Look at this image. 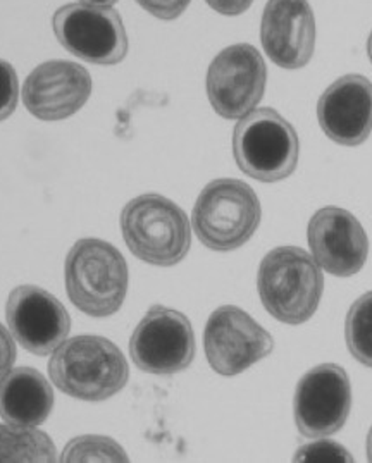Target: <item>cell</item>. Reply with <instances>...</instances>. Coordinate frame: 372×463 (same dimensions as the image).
I'll list each match as a JSON object with an SVG mask.
<instances>
[{
  "instance_id": "6da1fadb",
  "label": "cell",
  "mask_w": 372,
  "mask_h": 463,
  "mask_svg": "<svg viewBox=\"0 0 372 463\" xmlns=\"http://www.w3.org/2000/svg\"><path fill=\"white\" fill-rule=\"evenodd\" d=\"M53 384L83 402H104L123 390L129 377L123 352L102 336L66 339L49 362Z\"/></svg>"
},
{
  "instance_id": "7a4b0ae2",
  "label": "cell",
  "mask_w": 372,
  "mask_h": 463,
  "mask_svg": "<svg viewBox=\"0 0 372 463\" xmlns=\"http://www.w3.org/2000/svg\"><path fill=\"white\" fill-rule=\"evenodd\" d=\"M64 281L70 300L90 317H109L123 305L128 293V264L114 245L85 238L72 245Z\"/></svg>"
},
{
  "instance_id": "3957f363",
  "label": "cell",
  "mask_w": 372,
  "mask_h": 463,
  "mask_svg": "<svg viewBox=\"0 0 372 463\" xmlns=\"http://www.w3.org/2000/svg\"><path fill=\"white\" fill-rule=\"evenodd\" d=\"M257 288L262 305L274 319L299 326L316 314L324 278L314 257L305 250L278 247L262 259Z\"/></svg>"
},
{
  "instance_id": "277c9868",
  "label": "cell",
  "mask_w": 372,
  "mask_h": 463,
  "mask_svg": "<svg viewBox=\"0 0 372 463\" xmlns=\"http://www.w3.org/2000/svg\"><path fill=\"white\" fill-rule=\"evenodd\" d=\"M121 232L135 257L160 268L179 264L192 245L190 221L185 211L157 194H145L126 203Z\"/></svg>"
},
{
  "instance_id": "5b68a950",
  "label": "cell",
  "mask_w": 372,
  "mask_h": 463,
  "mask_svg": "<svg viewBox=\"0 0 372 463\" xmlns=\"http://www.w3.org/2000/svg\"><path fill=\"white\" fill-rule=\"evenodd\" d=\"M261 219L262 209L253 188L233 178L211 181L196 198L192 215L196 238L214 251L243 247Z\"/></svg>"
},
{
  "instance_id": "8992f818",
  "label": "cell",
  "mask_w": 372,
  "mask_h": 463,
  "mask_svg": "<svg viewBox=\"0 0 372 463\" xmlns=\"http://www.w3.org/2000/svg\"><path fill=\"white\" fill-rule=\"evenodd\" d=\"M299 152L295 128L274 109H253L234 126L233 156L250 178L283 181L295 173Z\"/></svg>"
},
{
  "instance_id": "52a82bcc",
  "label": "cell",
  "mask_w": 372,
  "mask_h": 463,
  "mask_svg": "<svg viewBox=\"0 0 372 463\" xmlns=\"http://www.w3.org/2000/svg\"><path fill=\"white\" fill-rule=\"evenodd\" d=\"M53 33L72 55L91 64L114 66L128 54V35L112 7L68 4L55 11Z\"/></svg>"
},
{
  "instance_id": "ba28073f",
  "label": "cell",
  "mask_w": 372,
  "mask_h": 463,
  "mask_svg": "<svg viewBox=\"0 0 372 463\" xmlns=\"http://www.w3.org/2000/svg\"><path fill=\"white\" fill-rule=\"evenodd\" d=\"M129 355L148 374L171 375L190 367L196 336L188 317L177 310L154 305L129 339Z\"/></svg>"
},
{
  "instance_id": "9c48e42d",
  "label": "cell",
  "mask_w": 372,
  "mask_h": 463,
  "mask_svg": "<svg viewBox=\"0 0 372 463\" xmlns=\"http://www.w3.org/2000/svg\"><path fill=\"white\" fill-rule=\"evenodd\" d=\"M266 81L261 52L250 43H236L214 57L207 71V97L221 118L242 119L262 100Z\"/></svg>"
},
{
  "instance_id": "30bf717a",
  "label": "cell",
  "mask_w": 372,
  "mask_h": 463,
  "mask_svg": "<svg viewBox=\"0 0 372 463\" xmlns=\"http://www.w3.org/2000/svg\"><path fill=\"white\" fill-rule=\"evenodd\" d=\"M207 362L217 374L238 375L274 350V339L234 305L215 308L204 333Z\"/></svg>"
},
{
  "instance_id": "8fae6325",
  "label": "cell",
  "mask_w": 372,
  "mask_h": 463,
  "mask_svg": "<svg viewBox=\"0 0 372 463\" xmlns=\"http://www.w3.org/2000/svg\"><path fill=\"white\" fill-rule=\"evenodd\" d=\"M352 386L348 374L337 364H320L305 373L293 400L295 424L310 439L337 434L348 420Z\"/></svg>"
},
{
  "instance_id": "7c38bea8",
  "label": "cell",
  "mask_w": 372,
  "mask_h": 463,
  "mask_svg": "<svg viewBox=\"0 0 372 463\" xmlns=\"http://www.w3.org/2000/svg\"><path fill=\"white\" fill-rule=\"evenodd\" d=\"M11 335L33 355L45 356L64 343L72 319L64 305L38 286H18L5 303Z\"/></svg>"
},
{
  "instance_id": "4fadbf2b",
  "label": "cell",
  "mask_w": 372,
  "mask_h": 463,
  "mask_svg": "<svg viewBox=\"0 0 372 463\" xmlns=\"http://www.w3.org/2000/svg\"><path fill=\"white\" fill-rule=\"evenodd\" d=\"M309 245L320 268L350 278L366 266L369 240L360 221L341 207H324L309 221Z\"/></svg>"
},
{
  "instance_id": "5bb4252c",
  "label": "cell",
  "mask_w": 372,
  "mask_h": 463,
  "mask_svg": "<svg viewBox=\"0 0 372 463\" xmlns=\"http://www.w3.org/2000/svg\"><path fill=\"white\" fill-rule=\"evenodd\" d=\"M90 72L72 61H49L36 66L24 81L23 102L42 121L68 119L91 95Z\"/></svg>"
},
{
  "instance_id": "9a60e30c",
  "label": "cell",
  "mask_w": 372,
  "mask_h": 463,
  "mask_svg": "<svg viewBox=\"0 0 372 463\" xmlns=\"http://www.w3.org/2000/svg\"><path fill=\"white\" fill-rule=\"evenodd\" d=\"M261 42L280 68L295 71L307 66L316 49V18L309 0H267Z\"/></svg>"
},
{
  "instance_id": "2e32d148",
  "label": "cell",
  "mask_w": 372,
  "mask_h": 463,
  "mask_svg": "<svg viewBox=\"0 0 372 463\" xmlns=\"http://www.w3.org/2000/svg\"><path fill=\"white\" fill-rule=\"evenodd\" d=\"M320 129L331 142L357 146L372 131V83L360 74L338 78L318 102Z\"/></svg>"
},
{
  "instance_id": "e0dca14e",
  "label": "cell",
  "mask_w": 372,
  "mask_h": 463,
  "mask_svg": "<svg viewBox=\"0 0 372 463\" xmlns=\"http://www.w3.org/2000/svg\"><path fill=\"white\" fill-rule=\"evenodd\" d=\"M53 409L52 386L32 367H18L0 383V417L19 428H38Z\"/></svg>"
},
{
  "instance_id": "ac0fdd59",
  "label": "cell",
  "mask_w": 372,
  "mask_h": 463,
  "mask_svg": "<svg viewBox=\"0 0 372 463\" xmlns=\"http://www.w3.org/2000/svg\"><path fill=\"white\" fill-rule=\"evenodd\" d=\"M52 439L35 428L0 424V462H55Z\"/></svg>"
},
{
  "instance_id": "d6986e66",
  "label": "cell",
  "mask_w": 372,
  "mask_h": 463,
  "mask_svg": "<svg viewBox=\"0 0 372 463\" xmlns=\"http://www.w3.org/2000/svg\"><path fill=\"white\" fill-rule=\"evenodd\" d=\"M345 339L357 362L372 369V291L355 300L345 321Z\"/></svg>"
},
{
  "instance_id": "ffe728a7",
  "label": "cell",
  "mask_w": 372,
  "mask_h": 463,
  "mask_svg": "<svg viewBox=\"0 0 372 463\" xmlns=\"http://www.w3.org/2000/svg\"><path fill=\"white\" fill-rule=\"evenodd\" d=\"M61 462H128V455L114 439L87 434L74 438L66 445Z\"/></svg>"
},
{
  "instance_id": "44dd1931",
  "label": "cell",
  "mask_w": 372,
  "mask_h": 463,
  "mask_svg": "<svg viewBox=\"0 0 372 463\" xmlns=\"http://www.w3.org/2000/svg\"><path fill=\"white\" fill-rule=\"evenodd\" d=\"M293 460L301 463H350L354 462V457L345 446L339 445L337 441L320 438V441L300 446Z\"/></svg>"
},
{
  "instance_id": "7402d4cb",
  "label": "cell",
  "mask_w": 372,
  "mask_h": 463,
  "mask_svg": "<svg viewBox=\"0 0 372 463\" xmlns=\"http://www.w3.org/2000/svg\"><path fill=\"white\" fill-rule=\"evenodd\" d=\"M18 74L13 64L0 59V121L7 119L18 106Z\"/></svg>"
},
{
  "instance_id": "603a6c76",
  "label": "cell",
  "mask_w": 372,
  "mask_h": 463,
  "mask_svg": "<svg viewBox=\"0 0 372 463\" xmlns=\"http://www.w3.org/2000/svg\"><path fill=\"white\" fill-rule=\"evenodd\" d=\"M192 0H137V4L154 18L171 21L186 11Z\"/></svg>"
},
{
  "instance_id": "cb8c5ba5",
  "label": "cell",
  "mask_w": 372,
  "mask_h": 463,
  "mask_svg": "<svg viewBox=\"0 0 372 463\" xmlns=\"http://www.w3.org/2000/svg\"><path fill=\"white\" fill-rule=\"evenodd\" d=\"M16 362V345L11 333L0 324V383L13 371Z\"/></svg>"
},
{
  "instance_id": "d4e9b609",
  "label": "cell",
  "mask_w": 372,
  "mask_h": 463,
  "mask_svg": "<svg viewBox=\"0 0 372 463\" xmlns=\"http://www.w3.org/2000/svg\"><path fill=\"white\" fill-rule=\"evenodd\" d=\"M253 0H205V4L223 16H240L252 5Z\"/></svg>"
},
{
  "instance_id": "484cf974",
  "label": "cell",
  "mask_w": 372,
  "mask_h": 463,
  "mask_svg": "<svg viewBox=\"0 0 372 463\" xmlns=\"http://www.w3.org/2000/svg\"><path fill=\"white\" fill-rule=\"evenodd\" d=\"M119 0H81V4H89V5H99V7H110Z\"/></svg>"
},
{
  "instance_id": "4316f807",
  "label": "cell",
  "mask_w": 372,
  "mask_h": 463,
  "mask_svg": "<svg viewBox=\"0 0 372 463\" xmlns=\"http://www.w3.org/2000/svg\"><path fill=\"white\" fill-rule=\"evenodd\" d=\"M367 458H369V462H372V428L367 434Z\"/></svg>"
},
{
  "instance_id": "83f0119b",
  "label": "cell",
  "mask_w": 372,
  "mask_h": 463,
  "mask_svg": "<svg viewBox=\"0 0 372 463\" xmlns=\"http://www.w3.org/2000/svg\"><path fill=\"white\" fill-rule=\"evenodd\" d=\"M367 55H369V61L372 62V32L369 40H367Z\"/></svg>"
}]
</instances>
